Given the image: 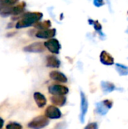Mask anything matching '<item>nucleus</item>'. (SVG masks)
<instances>
[{
  "mask_svg": "<svg viewBox=\"0 0 128 129\" xmlns=\"http://www.w3.org/2000/svg\"><path fill=\"white\" fill-rule=\"evenodd\" d=\"M42 16L43 14L40 12H27L21 17L20 20L17 21L15 26L17 29L30 26L38 23V21L41 19Z\"/></svg>",
  "mask_w": 128,
  "mask_h": 129,
  "instance_id": "nucleus-1",
  "label": "nucleus"
},
{
  "mask_svg": "<svg viewBox=\"0 0 128 129\" xmlns=\"http://www.w3.org/2000/svg\"><path fill=\"white\" fill-rule=\"evenodd\" d=\"M49 124V119L45 116H38L30 121L27 126L32 129H41Z\"/></svg>",
  "mask_w": 128,
  "mask_h": 129,
  "instance_id": "nucleus-2",
  "label": "nucleus"
},
{
  "mask_svg": "<svg viewBox=\"0 0 128 129\" xmlns=\"http://www.w3.org/2000/svg\"><path fill=\"white\" fill-rule=\"evenodd\" d=\"M113 102L110 100H105L97 104V111L100 115H105L107 113L108 110L112 108Z\"/></svg>",
  "mask_w": 128,
  "mask_h": 129,
  "instance_id": "nucleus-3",
  "label": "nucleus"
},
{
  "mask_svg": "<svg viewBox=\"0 0 128 129\" xmlns=\"http://www.w3.org/2000/svg\"><path fill=\"white\" fill-rule=\"evenodd\" d=\"M45 116L48 119H60L62 116L60 110L56 106H49L45 111Z\"/></svg>",
  "mask_w": 128,
  "mask_h": 129,
  "instance_id": "nucleus-4",
  "label": "nucleus"
},
{
  "mask_svg": "<svg viewBox=\"0 0 128 129\" xmlns=\"http://www.w3.org/2000/svg\"><path fill=\"white\" fill-rule=\"evenodd\" d=\"M48 91L53 95H66L69 92V89L61 85H53L48 88Z\"/></svg>",
  "mask_w": 128,
  "mask_h": 129,
  "instance_id": "nucleus-5",
  "label": "nucleus"
},
{
  "mask_svg": "<svg viewBox=\"0 0 128 129\" xmlns=\"http://www.w3.org/2000/svg\"><path fill=\"white\" fill-rule=\"evenodd\" d=\"M88 108V102L85 94L81 91V113L79 115V119L82 123L84 122V116L87 113Z\"/></svg>",
  "mask_w": 128,
  "mask_h": 129,
  "instance_id": "nucleus-6",
  "label": "nucleus"
},
{
  "mask_svg": "<svg viewBox=\"0 0 128 129\" xmlns=\"http://www.w3.org/2000/svg\"><path fill=\"white\" fill-rule=\"evenodd\" d=\"M44 45L41 42H34V43H32V44L24 47L23 51L26 52H32V53L42 52L45 50Z\"/></svg>",
  "mask_w": 128,
  "mask_h": 129,
  "instance_id": "nucleus-7",
  "label": "nucleus"
},
{
  "mask_svg": "<svg viewBox=\"0 0 128 129\" xmlns=\"http://www.w3.org/2000/svg\"><path fill=\"white\" fill-rule=\"evenodd\" d=\"M44 45L51 53H54V54H57L60 48V45L58 41L54 39H51L47 41L46 42H45Z\"/></svg>",
  "mask_w": 128,
  "mask_h": 129,
  "instance_id": "nucleus-8",
  "label": "nucleus"
},
{
  "mask_svg": "<svg viewBox=\"0 0 128 129\" xmlns=\"http://www.w3.org/2000/svg\"><path fill=\"white\" fill-rule=\"evenodd\" d=\"M55 33H56L55 29H41V30L38 31L36 33L35 36H36V37L41 38V39H48V38L54 36Z\"/></svg>",
  "mask_w": 128,
  "mask_h": 129,
  "instance_id": "nucleus-9",
  "label": "nucleus"
},
{
  "mask_svg": "<svg viewBox=\"0 0 128 129\" xmlns=\"http://www.w3.org/2000/svg\"><path fill=\"white\" fill-rule=\"evenodd\" d=\"M33 98H34V100H35L37 106L39 108H42L46 105L47 100L42 94H41L39 92H35L33 94Z\"/></svg>",
  "mask_w": 128,
  "mask_h": 129,
  "instance_id": "nucleus-10",
  "label": "nucleus"
},
{
  "mask_svg": "<svg viewBox=\"0 0 128 129\" xmlns=\"http://www.w3.org/2000/svg\"><path fill=\"white\" fill-rule=\"evenodd\" d=\"M50 77L53 80L61 82V83H65L67 82V78L66 77V76L63 73L58 72V71H52L50 73Z\"/></svg>",
  "mask_w": 128,
  "mask_h": 129,
  "instance_id": "nucleus-11",
  "label": "nucleus"
},
{
  "mask_svg": "<svg viewBox=\"0 0 128 129\" xmlns=\"http://www.w3.org/2000/svg\"><path fill=\"white\" fill-rule=\"evenodd\" d=\"M51 101L55 106L63 107L66 102V98L65 95H53L51 98Z\"/></svg>",
  "mask_w": 128,
  "mask_h": 129,
  "instance_id": "nucleus-12",
  "label": "nucleus"
},
{
  "mask_svg": "<svg viewBox=\"0 0 128 129\" xmlns=\"http://www.w3.org/2000/svg\"><path fill=\"white\" fill-rule=\"evenodd\" d=\"M100 60L101 62L106 65H112L114 63V60L112 57V56L106 51L102 52L100 56Z\"/></svg>",
  "mask_w": 128,
  "mask_h": 129,
  "instance_id": "nucleus-13",
  "label": "nucleus"
},
{
  "mask_svg": "<svg viewBox=\"0 0 128 129\" xmlns=\"http://www.w3.org/2000/svg\"><path fill=\"white\" fill-rule=\"evenodd\" d=\"M26 3L24 2L15 5V6H11V14L14 15H17L20 13H22L25 8Z\"/></svg>",
  "mask_w": 128,
  "mask_h": 129,
  "instance_id": "nucleus-14",
  "label": "nucleus"
},
{
  "mask_svg": "<svg viewBox=\"0 0 128 129\" xmlns=\"http://www.w3.org/2000/svg\"><path fill=\"white\" fill-rule=\"evenodd\" d=\"M60 61L59 60L55 57L54 56H50L47 58V66L49 67H60Z\"/></svg>",
  "mask_w": 128,
  "mask_h": 129,
  "instance_id": "nucleus-15",
  "label": "nucleus"
},
{
  "mask_svg": "<svg viewBox=\"0 0 128 129\" xmlns=\"http://www.w3.org/2000/svg\"><path fill=\"white\" fill-rule=\"evenodd\" d=\"M102 87H103V90L105 93L111 92L115 89V86L112 83L107 82H102Z\"/></svg>",
  "mask_w": 128,
  "mask_h": 129,
  "instance_id": "nucleus-16",
  "label": "nucleus"
},
{
  "mask_svg": "<svg viewBox=\"0 0 128 129\" xmlns=\"http://www.w3.org/2000/svg\"><path fill=\"white\" fill-rule=\"evenodd\" d=\"M50 26H51V22L49 20H45V21L41 22V23H36L35 24V26L37 29H39L40 30L47 29L50 27Z\"/></svg>",
  "mask_w": 128,
  "mask_h": 129,
  "instance_id": "nucleus-17",
  "label": "nucleus"
},
{
  "mask_svg": "<svg viewBox=\"0 0 128 129\" xmlns=\"http://www.w3.org/2000/svg\"><path fill=\"white\" fill-rule=\"evenodd\" d=\"M117 70L118 71V73L122 75V76H125L128 74V68L125 66L123 65H120V64H117Z\"/></svg>",
  "mask_w": 128,
  "mask_h": 129,
  "instance_id": "nucleus-18",
  "label": "nucleus"
},
{
  "mask_svg": "<svg viewBox=\"0 0 128 129\" xmlns=\"http://www.w3.org/2000/svg\"><path fill=\"white\" fill-rule=\"evenodd\" d=\"M23 127L20 124L17 122H10L7 125L6 129H22Z\"/></svg>",
  "mask_w": 128,
  "mask_h": 129,
  "instance_id": "nucleus-19",
  "label": "nucleus"
},
{
  "mask_svg": "<svg viewBox=\"0 0 128 129\" xmlns=\"http://www.w3.org/2000/svg\"><path fill=\"white\" fill-rule=\"evenodd\" d=\"M98 128V125H97V123L96 122H92V123H90L88 124L84 129H97Z\"/></svg>",
  "mask_w": 128,
  "mask_h": 129,
  "instance_id": "nucleus-20",
  "label": "nucleus"
},
{
  "mask_svg": "<svg viewBox=\"0 0 128 129\" xmlns=\"http://www.w3.org/2000/svg\"><path fill=\"white\" fill-rule=\"evenodd\" d=\"M18 2V0H5V3L8 5H13L16 4Z\"/></svg>",
  "mask_w": 128,
  "mask_h": 129,
  "instance_id": "nucleus-21",
  "label": "nucleus"
},
{
  "mask_svg": "<svg viewBox=\"0 0 128 129\" xmlns=\"http://www.w3.org/2000/svg\"><path fill=\"white\" fill-rule=\"evenodd\" d=\"M94 4L97 6H100L103 4V0H94Z\"/></svg>",
  "mask_w": 128,
  "mask_h": 129,
  "instance_id": "nucleus-22",
  "label": "nucleus"
},
{
  "mask_svg": "<svg viewBox=\"0 0 128 129\" xmlns=\"http://www.w3.org/2000/svg\"><path fill=\"white\" fill-rule=\"evenodd\" d=\"M3 125H4V120L0 118V129H2V128L3 127Z\"/></svg>",
  "mask_w": 128,
  "mask_h": 129,
  "instance_id": "nucleus-23",
  "label": "nucleus"
},
{
  "mask_svg": "<svg viewBox=\"0 0 128 129\" xmlns=\"http://www.w3.org/2000/svg\"><path fill=\"white\" fill-rule=\"evenodd\" d=\"M0 5H7V4L5 3V0H0Z\"/></svg>",
  "mask_w": 128,
  "mask_h": 129,
  "instance_id": "nucleus-24",
  "label": "nucleus"
},
{
  "mask_svg": "<svg viewBox=\"0 0 128 129\" xmlns=\"http://www.w3.org/2000/svg\"><path fill=\"white\" fill-rule=\"evenodd\" d=\"M6 5H0V13H1V11H2V9L4 8V7L6 6Z\"/></svg>",
  "mask_w": 128,
  "mask_h": 129,
  "instance_id": "nucleus-25",
  "label": "nucleus"
}]
</instances>
